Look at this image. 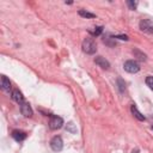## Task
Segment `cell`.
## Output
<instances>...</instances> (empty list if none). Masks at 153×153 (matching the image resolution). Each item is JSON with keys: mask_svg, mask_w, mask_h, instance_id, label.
Instances as JSON below:
<instances>
[{"mask_svg": "<svg viewBox=\"0 0 153 153\" xmlns=\"http://www.w3.org/2000/svg\"><path fill=\"white\" fill-rule=\"evenodd\" d=\"M82 50H84V53H86V54H94L96 53V50H97V45H96V42H94V39L93 38H91V37H86L84 41H82Z\"/></svg>", "mask_w": 153, "mask_h": 153, "instance_id": "6da1fadb", "label": "cell"}, {"mask_svg": "<svg viewBox=\"0 0 153 153\" xmlns=\"http://www.w3.org/2000/svg\"><path fill=\"white\" fill-rule=\"evenodd\" d=\"M123 67H124V71H127L128 73H137V72L140 71L139 63H137L136 61H134V60H128V61H126L124 65H123Z\"/></svg>", "mask_w": 153, "mask_h": 153, "instance_id": "7a4b0ae2", "label": "cell"}, {"mask_svg": "<svg viewBox=\"0 0 153 153\" xmlns=\"http://www.w3.org/2000/svg\"><path fill=\"white\" fill-rule=\"evenodd\" d=\"M141 31L146 33H153V22L151 19H141L139 23Z\"/></svg>", "mask_w": 153, "mask_h": 153, "instance_id": "3957f363", "label": "cell"}, {"mask_svg": "<svg viewBox=\"0 0 153 153\" xmlns=\"http://www.w3.org/2000/svg\"><path fill=\"white\" fill-rule=\"evenodd\" d=\"M50 147L53 151L55 152H60L62 148H63V141L61 139V136H54L51 140H50Z\"/></svg>", "mask_w": 153, "mask_h": 153, "instance_id": "277c9868", "label": "cell"}, {"mask_svg": "<svg viewBox=\"0 0 153 153\" xmlns=\"http://www.w3.org/2000/svg\"><path fill=\"white\" fill-rule=\"evenodd\" d=\"M63 124V120L59 116H51L50 121H49V128L55 130V129H60Z\"/></svg>", "mask_w": 153, "mask_h": 153, "instance_id": "5b68a950", "label": "cell"}, {"mask_svg": "<svg viewBox=\"0 0 153 153\" xmlns=\"http://www.w3.org/2000/svg\"><path fill=\"white\" fill-rule=\"evenodd\" d=\"M20 112L25 116V117H31L32 116V109L30 106L29 103H23L20 104Z\"/></svg>", "mask_w": 153, "mask_h": 153, "instance_id": "8992f818", "label": "cell"}, {"mask_svg": "<svg viewBox=\"0 0 153 153\" xmlns=\"http://www.w3.org/2000/svg\"><path fill=\"white\" fill-rule=\"evenodd\" d=\"M94 62H96V65H98L99 67H102V68H104V69H108V68L110 67L109 61L105 60L103 56H97V57L94 59Z\"/></svg>", "mask_w": 153, "mask_h": 153, "instance_id": "52a82bcc", "label": "cell"}, {"mask_svg": "<svg viewBox=\"0 0 153 153\" xmlns=\"http://www.w3.org/2000/svg\"><path fill=\"white\" fill-rule=\"evenodd\" d=\"M12 99L14 102H17L18 104H23L24 103V97L22 94V92L19 90H13L12 91Z\"/></svg>", "mask_w": 153, "mask_h": 153, "instance_id": "ba28073f", "label": "cell"}, {"mask_svg": "<svg viewBox=\"0 0 153 153\" xmlns=\"http://www.w3.org/2000/svg\"><path fill=\"white\" fill-rule=\"evenodd\" d=\"M11 135H12V137H13L16 141H23V140L26 137V134H25L24 131H22V130H13Z\"/></svg>", "mask_w": 153, "mask_h": 153, "instance_id": "9c48e42d", "label": "cell"}, {"mask_svg": "<svg viewBox=\"0 0 153 153\" xmlns=\"http://www.w3.org/2000/svg\"><path fill=\"white\" fill-rule=\"evenodd\" d=\"M1 87H2L4 91H10L11 90V82L5 75L1 76Z\"/></svg>", "mask_w": 153, "mask_h": 153, "instance_id": "30bf717a", "label": "cell"}, {"mask_svg": "<svg viewBox=\"0 0 153 153\" xmlns=\"http://www.w3.org/2000/svg\"><path fill=\"white\" fill-rule=\"evenodd\" d=\"M131 112H133V115H134L139 121H143V120H145V116H143V115H142V114L136 109V106H135V105H133V106H131Z\"/></svg>", "mask_w": 153, "mask_h": 153, "instance_id": "8fae6325", "label": "cell"}, {"mask_svg": "<svg viewBox=\"0 0 153 153\" xmlns=\"http://www.w3.org/2000/svg\"><path fill=\"white\" fill-rule=\"evenodd\" d=\"M79 14L81 17H85V18H94L96 17L94 13H91V12H87V11H84V10H80L79 11Z\"/></svg>", "mask_w": 153, "mask_h": 153, "instance_id": "7c38bea8", "label": "cell"}, {"mask_svg": "<svg viewBox=\"0 0 153 153\" xmlns=\"http://www.w3.org/2000/svg\"><path fill=\"white\" fill-rule=\"evenodd\" d=\"M66 129H67L68 131H71L72 134H75V133H76V128H75V126H74V123H73V122H69V123L67 124Z\"/></svg>", "mask_w": 153, "mask_h": 153, "instance_id": "4fadbf2b", "label": "cell"}, {"mask_svg": "<svg viewBox=\"0 0 153 153\" xmlns=\"http://www.w3.org/2000/svg\"><path fill=\"white\" fill-rule=\"evenodd\" d=\"M102 31H103V26H97V27H94V30L91 31V33L93 36H98V35L102 33Z\"/></svg>", "mask_w": 153, "mask_h": 153, "instance_id": "5bb4252c", "label": "cell"}, {"mask_svg": "<svg viewBox=\"0 0 153 153\" xmlns=\"http://www.w3.org/2000/svg\"><path fill=\"white\" fill-rule=\"evenodd\" d=\"M146 84H147V86H148L151 90H153V76H152V75H148V76L146 78Z\"/></svg>", "mask_w": 153, "mask_h": 153, "instance_id": "9a60e30c", "label": "cell"}, {"mask_svg": "<svg viewBox=\"0 0 153 153\" xmlns=\"http://www.w3.org/2000/svg\"><path fill=\"white\" fill-rule=\"evenodd\" d=\"M133 53H134L135 55H137V59H139V60H146V55H145V54H142V53H140L139 50H136V49H135Z\"/></svg>", "mask_w": 153, "mask_h": 153, "instance_id": "2e32d148", "label": "cell"}, {"mask_svg": "<svg viewBox=\"0 0 153 153\" xmlns=\"http://www.w3.org/2000/svg\"><path fill=\"white\" fill-rule=\"evenodd\" d=\"M127 4H128L130 10H135L136 6H137V1H127Z\"/></svg>", "mask_w": 153, "mask_h": 153, "instance_id": "e0dca14e", "label": "cell"}, {"mask_svg": "<svg viewBox=\"0 0 153 153\" xmlns=\"http://www.w3.org/2000/svg\"><path fill=\"white\" fill-rule=\"evenodd\" d=\"M117 82H118V85H120V91L123 92V91H124V82H123V80H122V79H118Z\"/></svg>", "mask_w": 153, "mask_h": 153, "instance_id": "ac0fdd59", "label": "cell"}, {"mask_svg": "<svg viewBox=\"0 0 153 153\" xmlns=\"http://www.w3.org/2000/svg\"><path fill=\"white\" fill-rule=\"evenodd\" d=\"M112 38H120V39H124V41H128V36H126V35H120V36H112Z\"/></svg>", "mask_w": 153, "mask_h": 153, "instance_id": "d6986e66", "label": "cell"}, {"mask_svg": "<svg viewBox=\"0 0 153 153\" xmlns=\"http://www.w3.org/2000/svg\"><path fill=\"white\" fill-rule=\"evenodd\" d=\"M152 129H153V126H152Z\"/></svg>", "mask_w": 153, "mask_h": 153, "instance_id": "ffe728a7", "label": "cell"}]
</instances>
